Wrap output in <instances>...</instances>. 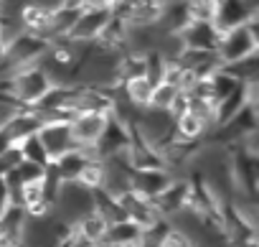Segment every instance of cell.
Returning a JSON list of instances; mask_svg holds the SVG:
<instances>
[{
    "label": "cell",
    "instance_id": "22",
    "mask_svg": "<svg viewBox=\"0 0 259 247\" xmlns=\"http://www.w3.org/2000/svg\"><path fill=\"white\" fill-rule=\"evenodd\" d=\"M122 94H124V99L130 102V104H135V107H148V102H150V94H153V84L145 79V77H135V79H130V82H124L122 87Z\"/></svg>",
    "mask_w": 259,
    "mask_h": 247
},
{
    "label": "cell",
    "instance_id": "20",
    "mask_svg": "<svg viewBox=\"0 0 259 247\" xmlns=\"http://www.w3.org/2000/svg\"><path fill=\"white\" fill-rule=\"evenodd\" d=\"M107 222L94 211V209H89L87 214H81L76 222H74V229L81 234V237H87L92 244H97V247H102L104 244V234H107Z\"/></svg>",
    "mask_w": 259,
    "mask_h": 247
},
{
    "label": "cell",
    "instance_id": "26",
    "mask_svg": "<svg viewBox=\"0 0 259 247\" xmlns=\"http://www.w3.org/2000/svg\"><path fill=\"white\" fill-rule=\"evenodd\" d=\"M176 97H178V89L170 87V84H165V82H160V84L153 87V94H150L148 107H155V110H170V104L176 102Z\"/></svg>",
    "mask_w": 259,
    "mask_h": 247
},
{
    "label": "cell",
    "instance_id": "9",
    "mask_svg": "<svg viewBox=\"0 0 259 247\" xmlns=\"http://www.w3.org/2000/svg\"><path fill=\"white\" fill-rule=\"evenodd\" d=\"M259 13H251L246 6H244V0H216V8H213V28L219 33H226L236 26H244L249 23L251 18H256Z\"/></svg>",
    "mask_w": 259,
    "mask_h": 247
},
{
    "label": "cell",
    "instance_id": "17",
    "mask_svg": "<svg viewBox=\"0 0 259 247\" xmlns=\"http://www.w3.org/2000/svg\"><path fill=\"white\" fill-rule=\"evenodd\" d=\"M44 125L41 122V117L33 112V110H28V107H21L6 125H3V130L8 133V138L18 146L23 138H28V135H33V133H38V128Z\"/></svg>",
    "mask_w": 259,
    "mask_h": 247
},
{
    "label": "cell",
    "instance_id": "30",
    "mask_svg": "<svg viewBox=\"0 0 259 247\" xmlns=\"http://www.w3.org/2000/svg\"><path fill=\"white\" fill-rule=\"evenodd\" d=\"M8 204H11V191H8V186H6V179L0 176V214L6 211Z\"/></svg>",
    "mask_w": 259,
    "mask_h": 247
},
{
    "label": "cell",
    "instance_id": "5",
    "mask_svg": "<svg viewBox=\"0 0 259 247\" xmlns=\"http://www.w3.org/2000/svg\"><path fill=\"white\" fill-rule=\"evenodd\" d=\"M51 18H54V6L41 3V0H31V3H23L18 8L21 31L41 39H51Z\"/></svg>",
    "mask_w": 259,
    "mask_h": 247
},
{
    "label": "cell",
    "instance_id": "31",
    "mask_svg": "<svg viewBox=\"0 0 259 247\" xmlns=\"http://www.w3.org/2000/svg\"><path fill=\"white\" fill-rule=\"evenodd\" d=\"M59 8H66V11H81L87 6V0H56Z\"/></svg>",
    "mask_w": 259,
    "mask_h": 247
},
{
    "label": "cell",
    "instance_id": "14",
    "mask_svg": "<svg viewBox=\"0 0 259 247\" xmlns=\"http://www.w3.org/2000/svg\"><path fill=\"white\" fill-rule=\"evenodd\" d=\"M89 158H97L94 146H92V148H71V151H66L64 156L54 158L51 163H54L56 173L61 176V181H76Z\"/></svg>",
    "mask_w": 259,
    "mask_h": 247
},
{
    "label": "cell",
    "instance_id": "18",
    "mask_svg": "<svg viewBox=\"0 0 259 247\" xmlns=\"http://www.w3.org/2000/svg\"><path fill=\"white\" fill-rule=\"evenodd\" d=\"M173 133H176V140H183V143H201L208 133V125L196 117L193 112L183 110L178 117H173Z\"/></svg>",
    "mask_w": 259,
    "mask_h": 247
},
{
    "label": "cell",
    "instance_id": "19",
    "mask_svg": "<svg viewBox=\"0 0 259 247\" xmlns=\"http://www.w3.org/2000/svg\"><path fill=\"white\" fill-rule=\"evenodd\" d=\"M140 234H143V227H138L133 219H119L107 227L102 247H133L140 242Z\"/></svg>",
    "mask_w": 259,
    "mask_h": 247
},
{
    "label": "cell",
    "instance_id": "3",
    "mask_svg": "<svg viewBox=\"0 0 259 247\" xmlns=\"http://www.w3.org/2000/svg\"><path fill=\"white\" fill-rule=\"evenodd\" d=\"M49 49V39H41V36H33V33H26V31H18L13 36V41L8 44L3 59L11 69V74L16 69H23V66H31V64H38L41 56L46 54Z\"/></svg>",
    "mask_w": 259,
    "mask_h": 247
},
{
    "label": "cell",
    "instance_id": "16",
    "mask_svg": "<svg viewBox=\"0 0 259 247\" xmlns=\"http://www.w3.org/2000/svg\"><path fill=\"white\" fill-rule=\"evenodd\" d=\"M176 61H178L181 66L191 69L198 79H208V77L221 66L216 51H201V49H183Z\"/></svg>",
    "mask_w": 259,
    "mask_h": 247
},
{
    "label": "cell",
    "instance_id": "10",
    "mask_svg": "<svg viewBox=\"0 0 259 247\" xmlns=\"http://www.w3.org/2000/svg\"><path fill=\"white\" fill-rule=\"evenodd\" d=\"M130 146V128L124 125V122H119L117 117H107V125H104V130H102V135L97 138V143H94V153H97V158H112L114 153H119V151H124Z\"/></svg>",
    "mask_w": 259,
    "mask_h": 247
},
{
    "label": "cell",
    "instance_id": "7",
    "mask_svg": "<svg viewBox=\"0 0 259 247\" xmlns=\"http://www.w3.org/2000/svg\"><path fill=\"white\" fill-rule=\"evenodd\" d=\"M107 112H76L69 122L76 148H92L107 125Z\"/></svg>",
    "mask_w": 259,
    "mask_h": 247
},
{
    "label": "cell",
    "instance_id": "23",
    "mask_svg": "<svg viewBox=\"0 0 259 247\" xmlns=\"http://www.w3.org/2000/svg\"><path fill=\"white\" fill-rule=\"evenodd\" d=\"M206 82H208V97H211L213 102H221L226 94H231V92L239 87V82H236L234 77H229L221 66H219Z\"/></svg>",
    "mask_w": 259,
    "mask_h": 247
},
{
    "label": "cell",
    "instance_id": "8",
    "mask_svg": "<svg viewBox=\"0 0 259 247\" xmlns=\"http://www.w3.org/2000/svg\"><path fill=\"white\" fill-rule=\"evenodd\" d=\"M173 179H176V173L170 168H133L130 171V189L145 199H153Z\"/></svg>",
    "mask_w": 259,
    "mask_h": 247
},
{
    "label": "cell",
    "instance_id": "32",
    "mask_svg": "<svg viewBox=\"0 0 259 247\" xmlns=\"http://www.w3.org/2000/svg\"><path fill=\"white\" fill-rule=\"evenodd\" d=\"M11 146H16V143H13V140L8 138V133H6L3 128H0V153H3V151H8Z\"/></svg>",
    "mask_w": 259,
    "mask_h": 247
},
{
    "label": "cell",
    "instance_id": "2",
    "mask_svg": "<svg viewBox=\"0 0 259 247\" xmlns=\"http://www.w3.org/2000/svg\"><path fill=\"white\" fill-rule=\"evenodd\" d=\"M256 23H259V16L251 18L249 23H244V26H236V28L221 33L219 46H216V56H219L221 64H229V61H236V59H244V56H251V54L259 51Z\"/></svg>",
    "mask_w": 259,
    "mask_h": 247
},
{
    "label": "cell",
    "instance_id": "12",
    "mask_svg": "<svg viewBox=\"0 0 259 247\" xmlns=\"http://www.w3.org/2000/svg\"><path fill=\"white\" fill-rule=\"evenodd\" d=\"M38 138H41V143H44V148H46L51 161L64 156L66 151L76 148L69 122H44V125L38 128Z\"/></svg>",
    "mask_w": 259,
    "mask_h": 247
},
{
    "label": "cell",
    "instance_id": "34",
    "mask_svg": "<svg viewBox=\"0 0 259 247\" xmlns=\"http://www.w3.org/2000/svg\"><path fill=\"white\" fill-rule=\"evenodd\" d=\"M0 247H21V244H0Z\"/></svg>",
    "mask_w": 259,
    "mask_h": 247
},
{
    "label": "cell",
    "instance_id": "6",
    "mask_svg": "<svg viewBox=\"0 0 259 247\" xmlns=\"http://www.w3.org/2000/svg\"><path fill=\"white\" fill-rule=\"evenodd\" d=\"M188 194H191L188 179L186 176H181V179L176 176L158 196H153V204H155V209H158L160 217L173 219V217H178L188 206Z\"/></svg>",
    "mask_w": 259,
    "mask_h": 247
},
{
    "label": "cell",
    "instance_id": "36",
    "mask_svg": "<svg viewBox=\"0 0 259 247\" xmlns=\"http://www.w3.org/2000/svg\"><path fill=\"white\" fill-rule=\"evenodd\" d=\"M0 59H3V56H0Z\"/></svg>",
    "mask_w": 259,
    "mask_h": 247
},
{
    "label": "cell",
    "instance_id": "35",
    "mask_svg": "<svg viewBox=\"0 0 259 247\" xmlns=\"http://www.w3.org/2000/svg\"><path fill=\"white\" fill-rule=\"evenodd\" d=\"M133 247H138V244H133Z\"/></svg>",
    "mask_w": 259,
    "mask_h": 247
},
{
    "label": "cell",
    "instance_id": "21",
    "mask_svg": "<svg viewBox=\"0 0 259 247\" xmlns=\"http://www.w3.org/2000/svg\"><path fill=\"white\" fill-rule=\"evenodd\" d=\"M221 69L229 77H234L239 84H251V82L259 79V54H251V56H244V59L221 64Z\"/></svg>",
    "mask_w": 259,
    "mask_h": 247
},
{
    "label": "cell",
    "instance_id": "28",
    "mask_svg": "<svg viewBox=\"0 0 259 247\" xmlns=\"http://www.w3.org/2000/svg\"><path fill=\"white\" fill-rule=\"evenodd\" d=\"M160 247H196V244L186 229H181L178 224H170V229L160 239Z\"/></svg>",
    "mask_w": 259,
    "mask_h": 247
},
{
    "label": "cell",
    "instance_id": "27",
    "mask_svg": "<svg viewBox=\"0 0 259 247\" xmlns=\"http://www.w3.org/2000/svg\"><path fill=\"white\" fill-rule=\"evenodd\" d=\"M163 69H165V59H163V54L158 51V49H153V51H148L145 54V79L155 87V84H160V79H163Z\"/></svg>",
    "mask_w": 259,
    "mask_h": 247
},
{
    "label": "cell",
    "instance_id": "24",
    "mask_svg": "<svg viewBox=\"0 0 259 247\" xmlns=\"http://www.w3.org/2000/svg\"><path fill=\"white\" fill-rule=\"evenodd\" d=\"M18 148H21V156H23V161L38 163V166H44V168L51 163V158H49V153H46V148H44V143H41L38 133H33V135L23 138V140L18 143Z\"/></svg>",
    "mask_w": 259,
    "mask_h": 247
},
{
    "label": "cell",
    "instance_id": "13",
    "mask_svg": "<svg viewBox=\"0 0 259 247\" xmlns=\"http://www.w3.org/2000/svg\"><path fill=\"white\" fill-rule=\"evenodd\" d=\"M186 49H201V51H216L221 33L213 28L211 21H196L191 18V23L178 33Z\"/></svg>",
    "mask_w": 259,
    "mask_h": 247
},
{
    "label": "cell",
    "instance_id": "1",
    "mask_svg": "<svg viewBox=\"0 0 259 247\" xmlns=\"http://www.w3.org/2000/svg\"><path fill=\"white\" fill-rule=\"evenodd\" d=\"M51 87H54V82L49 79V74H46L38 64L16 69V72L8 77V94H11L21 107H33Z\"/></svg>",
    "mask_w": 259,
    "mask_h": 247
},
{
    "label": "cell",
    "instance_id": "4",
    "mask_svg": "<svg viewBox=\"0 0 259 247\" xmlns=\"http://www.w3.org/2000/svg\"><path fill=\"white\" fill-rule=\"evenodd\" d=\"M109 16H112V11L107 6H84L79 11L71 31L66 33V39H71L76 44H92L102 33V28L107 26Z\"/></svg>",
    "mask_w": 259,
    "mask_h": 247
},
{
    "label": "cell",
    "instance_id": "25",
    "mask_svg": "<svg viewBox=\"0 0 259 247\" xmlns=\"http://www.w3.org/2000/svg\"><path fill=\"white\" fill-rule=\"evenodd\" d=\"M76 181H79L81 186H87V189H102V181H104V161H102V158H89Z\"/></svg>",
    "mask_w": 259,
    "mask_h": 247
},
{
    "label": "cell",
    "instance_id": "33",
    "mask_svg": "<svg viewBox=\"0 0 259 247\" xmlns=\"http://www.w3.org/2000/svg\"><path fill=\"white\" fill-rule=\"evenodd\" d=\"M244 6H246L251 13H259V0H244Z\"/></svg>",
    "mask_w": 259,
    "mask_h": 247
},
{
    "label": "cell",
    "instance_id": "15",
    "mask_svg": "<svg viewBox=\"0 0 259 247\" xmlns=\"http://www.w3.org/2000/svg\"><path fill=\"white\" fill-rule=\"evenodd\" d=\"M191 23V11L186 0H163V11L158 18L160 33H181Z\"/></svg>",
    "mask_w": 259,
    "mask_h": 247
},
{
    "label": "cell",
    "instance_id": "29",
    "mask_svg": "<svg viewBox=\"0 0 259 247\" xmlns=\"http://www.w3.org/2000/svg\"><path fill=\"white\" fill-rule=\"evenodd\" d=\"M21 161H23V156H21V148L18 146H11L8 151H3V153H0V176L11 173Z\"/></svg>",
    "mask_w": 259,
    "mask_h": 247
},
{
    "label": "cell",
    "instance_id": "11",
    "mask_svg": "<svg viewBox=\"0 0 259 247\" xmlns=\"http://www.w3.org/2000/svg\"><path fill=\"white\" fill-rule=\"evenodd\" d=\"M117 201L122 204V209H124V217L127 219H133L138 227H150L153 222H158L160 219V214H158V209H155V204H153V199H145V196H140V194H135L133 189H127V191H122L119 196H117Z\"/></svg>",
    "mask_w": 259,
    "mask_h": 247
}]
</instances>
